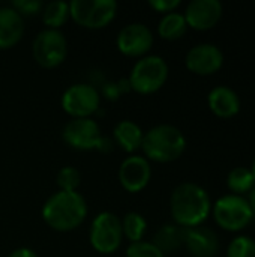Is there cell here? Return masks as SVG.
Masks as SVG:
<instances>
[{
    "instance_id": "cell-1",
    "label": "cell",
    "mask_w": 255,
    "mask_h": 257,
    "mask_svg": "<svg viewBox=\"0 0 255 257\" xmlns=\"http://www.w3.org/2000/svg\"><path fill=\"white\" fill-rule=\"evenodd\" d=\"M87 217V203L77 191H56L42 206L45 224L56 232H71Z\"/></svg>"
},
{
    "instance_id": "cell-2",
    "label": "cell",
    "mask_w": 255,
    "mask_h": 257,
    "mask_svg": "<svg viewBox=\"0 0 255 257\" xmlns=\"http://www.w3.org/2000/svg\"><path fill=\"white\" fill-rule=\"evenodd\" d=\"M210 199L204 188L185 182L174 188L170 199V209L174 223L183 229L200 226L210 214Z\"/></svg>"
},
{
    "instance_id": "cell-3",
    "label": "cell",
    "mask_w": 255,
    "mask_h": 257,
    "mask_svg": "<svg viewBox=\"0 0 255 257\" xmlns=\"http://www.w3.org/2000/svg\"><path fill=\"white\" fill-rule=\"evenodd\" d=\"M186 148L183 133L173 125H158L150 128L143 139L141 149L147 160L156 163H171L182 157Z\"/></svg>"
},
{
    "instance_id": "cell-4",
    "label": "cell",
    "mask_w": 255,
    "mask_h": 257,
    "mask_svg": "<svg viewBox=\"0 0 255 257\" xmlns=\"http://www.w3.org/2000/svg\"><path fill=\"white\" fill-rule=\"evenodd\" d=\"M168 78V65L161 56H144L132 66L128 77L131 90L140 95L158 92Z\"/></svg>"
},
{
    "instance_id": "cell-5",
    "label": "cell",
    "mask_w": 255,
    "mask_h": 257,
    "mask_svg": "<svg viewBox=\"0 0 255 257\" xmlns=\"http://www.w3.org/2000/svg\"><path fill=\"white\" fill-rule=\"evenodd\" d=\"M62 137L68 146L78 151L98 149L102 152H108L113 148V143L108 139L102 137L99 125L90 117L69 120L62 130Z\"/></svg>"
},
{
    "instance_id": "cell-6",
    "label": "cell",
    "mask_w": 255,
    "mask_h": 257,
    "mask_svg": "<svg viewBox=\"0 0 255 257\" xmlns=\"http://www.w3.org/2000/svg\"><path fill=\"white\" fill-rule=\"evenodd\" d=\"M117 14L114 0H74L69 3V17L86 29H104Z\"/></svg>"
},
{
    "instance_id": "cell-7",
    "label": "cell",
    "mask_w": 255,
    "mask_h": 257,
    "mask_svg": "<svg viewBox=\"0 0 255 257\" xmlns=\"http://www.w3.org/2000/svg\"><path fill=\"white\" fill-rule=\"evenodd\" d=\"M89 239L95 251L101 254L116 253L120 248L123 239L120 218L108 211L98 214L90 224Z\"/></svg>"
},
{
    "instance_id": "cell-8",
    "label": "cell",
    "mask_w": 255,
    "mask_h": 257,
    "mask_svg": "<svg viewBox=\"0 0 255 257\" xmlns=\"http://www.w3.org/2000/svg\"><path fill=\"white\" fill-rule=\"evenodd\" d=\"M32 54L38 65L51 69L62 65L68 54V42L60 30L45 29L36 35L32 44Z\"/></svg>"
},
{
    "instance_id": "cell-9",
    "label": "cell",
    "mask_w": 255,
    "mask_h": 257,
    "mask_svg": "<svg viewBox=\"0 0 255 257\" xmlns=\"http://www.w3.org/2000/svg\"><path fill=\"white\" fill-rule=\"evenodd\" d=\"M213 217L219 227L228 232H239L251 223L254 215L246 199L228 194L216 200L213 205Z\"/></svg>"
},
{
    "instance_id": "cell-10",
    "label": "cell",
    "mask_w": 255,
    "mask_h": 257,
    "mask_svg": "<svg viewBox=\"0 0 255 257\" xmlns=\"http://www.w3.org/2000/svg\"><path fill=\"white\" fill-rule=\"evenodd\" d=\"M99 104L101 95L93 84H72L62 95V108L72 119L90 117L99 110Z\"/></svg>"
},
{
    "instance_id": "cell-11",
    "label": "cell",
    "mask_w": 255,
    "mask_h": 257,
    "mask_svg": "<svg viewBox=\"0 0 255 257\" xmlns=\"http://www.w3.org/2000/svg\"><path fill=\"white\" fill-rule=\"evenodd\" d=\"M117 48L128 57H144L153 45V33L143 23L126 24L117 35Z\"/></svg>"
},
{
    "instance_id": "cell-12",
    "label": "cell",
    "mask_w": 255,
    "mask_h": 257,
    "mask_svg": "<svg viewBox=\"0 0 255 257\" xmlns=\"http://www.w3.org/2000/svg\"><path fill=\"white\" fill-rule=\"evenodd\" d=\"M152 178L150 163L144 157H128L119 167V182L128 193H138L147 187Z\"/></svg>"
},
{
    "instance_id": "cell-13",
    "label": "cell",
    "mask_w": 255,
    "mask_h": 257,
    "mask_svg": "<svg viewBox=\"0 0 255 257\" xmlns=\"http://www.w3.org/2000/svg\"><path fill=\"white\" fill-rule=\"evenodd\" d=\"M185 63L186 68L197 75H212L221 69L224 54L213 44H198L188 51Z\"/></svg>"
},
{
    "instance_id": "cell-14",
    "label": "cell",
    "mask_w": 255,
    "mask_h": 257,
    "mask_svg": "<svg viewBox=\"0 0 255 257\" xmlns=\"http://www.w3.org/2000/svg\"><path fill=\"white\" fill-rule=\"evenodd\" d=\"M188 27L195 30H209L222 17V5L218 0H192L185 9Z\"/></svg>"
},
{
    "instance_id": "cell-15",
    "label": "cell",
    "mask_w": 255,
    "mask_h": 257,
    "mask_svg": "<svg viewBox=\"0 0 255 257\" xmlns=\"http://www.w3.org/2000/svg\"><path fill=\"white\" fill-rule=\"evenodd\" d=\"M191 256L215 257L219 251V241L213 230L207 227H191L185 229V244Z\"/></svg>"
},
{
    "instance_id": "cell-16",
    "label": "cell",
    "mask_w": 255,
    "mask_h": 257,
    "mask_svg": "<svg viewBox=\"0 0 255 257\" xmlns=\"http://www.w3.org/2000/svg\"><path fill=\"white\" fill-rule=\"evenodd\" d=\"M24 35V20L12 6H0V50L20 42Z\"/></svg>"
},
{
    "instance_id": "cell-17",
    "label": "cell",
    "mask_w": 255,
    "mask_h": 257,
    "mask_svg": "<svg viewBox=\"0 0 255 257\" xmlns=\"http://www.w3.org/2000/svg\"><path fill=\"white\" fill-rule=\"evenodd\" d=\"M207 104L213 114L224 119L236 116L240 110V99L237 93L227 86H218L212 89L207 96Z\"/></svg>"
},
{
    "instance_id": "cell-18",
    "label": "cell",
    "mask_w": 255,
    "mask_h": 257,
    "mask_svg": "<svg viewBox=\"0 0 255 257\" xmlns=\"http://www.w3.org/2000/svg\"><path fill=\"white\" fill-rule=\"evenodd\" d=\"M113 139L119 148H122L125 152L131 154L141 148L144 133L135 122L120 120L113 130Z\"/></svg>"
},
{
    "instance_id": "cell-19",
    "label": "cell",
    "mask_w": 255,
    "mask_h": 257,
    "mask_svg": "<svg viewBox=\"0 0 255 257\" xmlns=\"http://www.w3.org/2000/svg\"><path fill=\"white\" fill-rule=\"evenodd\" d=\"M153 244L164 254L174 253L185 244V229L177 224H165L156 232Z\"/></svg>"
},
{
    "instance_id": "cell-20",
    "label": "cell",
    "mask_w": 255,
    "mask_h": 257,
    "mask_svg": "<svg viewBox=\"0 0 255 257\" xmlns=\"http://www.w3.org/2000/svg\"><path fill=\"white\" fill-rule=\"evenodd\" d=\"M188 29V24L185 21L183 14L179 12H170L164 15L158 24V33L162 39L167 41H176L185 35Z\"/></svg>"
},
{
    "instance_id": "cell-21",
    "label": "cell",
    "mask_w": 255,
    "mask_h": 257,
    "mask_svg": "<svg viewBox=\"0 0 255 257\" xmlns=\"http://www.w3.org/2000/svg\"><path fill=\"white\" fill-rule=\"evenodd\" d=\"M41 14H42V21L47 26V29L59 30L69 18V3L62 2V0L50 2L44 5Z\"/></svg>"
},
{
    "instance_id": "cell-22",
    "label": "cell",
    "mask_w": 255,
    "mask_h": 257,
    "mask_svg": "<svg viewBox=\"0 0 255 257\" xmlns=\"http://www.w3.org/2000/svg\"><path fill=\"white\" fill-rule=\"evenodd\" d=\"M122 221V232H123V238H126L128 241L132 242H138L143 241L146 230H147V221L146 218L138 214V212H128Z\"/></svg>"
},
{
    "instance_id": "cell-23",
    "label": "cell",
    "mask_w": 255,
    "mask_h": 257,
    "mask_svg": "<svg viewBox=\"0 0 255 257\" xmlns=\"http://www.w3.org/2000/svg\"><path fill=\"white\" fill-rule=\"evenodd\" d=\"M255 181L252 173L249 169L246 167H237V169H233L227 178V185L228 188L236 194H243V193H248L252 190Z\"/></svg>"
},
{
    "instance_id": "cell-24",
    "label": "cell",
    "mask_w": 255,
    "mask_h": 257,
    "mask_svg": "<svg viewBox=\"0 0 255 257\" xmlns=\"http://www.w3.org/2000/svg\"><path fill=\"white\" fill-rule=\"evenodd\" d=\"M80 182H81V175L72 166L62 167L56 178V184L60 191H77Z\"/></svg>"
},
{
    "instance_id": "cell-25",
    "label": "cell",
    "mask_w": 255,
    "mask_h": 257,
    "mask_svg": "<svg viewBox=\"0 0 255 257\" xmlns=\"http://www.w3.org/2000/svg\"><path fill=\"white\" fill-rule=\"evenodd\" d=\"M227 257H255V241L248 236L234 238L227 248Z\"/></svg>"
},
{
    "instance_id": "cell-26",
    "label": "cell",
    "mask_w": 255,
    "mask_h": 257,
    "mask_svg": "<svg viewBox=\"0 0 255 257\" xmlns=\"http://www.w3.org/2000/svg\"><path fill=\"white\" fill-rule=\"evenodd\" d=\"M126 257H165L164 253L153 244L146 241H138L129 244L126 248Z\"/></svg>"
},
{
    "instance_id": "cell-27",
    "label": "cell",
    "mask_w": 255,
    "mask_h": 257,
    "mask_svg": "<svg viewBox=\"0 0 255 257\" xmlns=\"http://www.w3.org/2000/svg\"><path fill=\"white\" fill-rule=\"evenodd\" d=\"M102 95L110 99V101H116L120 98V95L126 93L128 90H131L129 81L126 80H120V81H107L102 84Z\"/></svg>"
},
{
    "instance_id": "cell-28",
    "label": "cell",
    "mask_w": 255,
    "mask_h": 257,
    "mask_svg": "<svg viewBox=\"0 0 255 257\" xmlns=\"http://www.w3.org/2000/svg\"><path fill=\"white\" fill-rule=\"evenodd\" d=\"M12 8L21 17H24V15L30 17V15H35V14L41 12L44 5H42V2H38V0H14Z\"/></svg>"
},
{
    "instance_id": "cell-29",
    "label": "cell",
    "mask_w": 255,
    "mask_h": 257,
    "mask_svg": "<svg viewBox=\"0 0 255 257\" xmlns=\"http://www.w3.org/2000/svg\"><path fill=\"white\" fill-rule=\"evenodd\" d=\"M180 5V0H150L149 2V6L156 11V12H161L164 15L170 14V12H174Z\"/></svg>"
},
{
    "instance_id": "cell-30",
    "label": "cell",
    "mask_w": 255,
    "mask_h": 257,
    "mask_svg": "<svg viewBox=\"0 0 255 257\" xmlns=\"http://www.w3.org/2000/svg\"><path fill=\"white\" fill-rule=\"evenodd\" d=\"M8 257H38V254L30 248L21 247V248H17V250L11 251V254Z\"/></svg>"
},
{
    "instance_id": "cell-31",
    "label": "cell",
    "mask_w": 255,
    "mask_h": 257,
    "mask_svg": "<svg viewBox=\"0 0 255 257\" xmlns=\"http://www.w3.org/2000/svg\"><path fill=\"white\" fill-rule=\"evenodd\" d=\"M248 205H249V208H251V212H252V215L255 217V188L251 190V193H249V197H248Z\"/></svg>"
},
{
    "instance_id": "cell-32",
    "label": "cell",
    "mask_w": 255,
    "mask_h": 257,
    "mask_svg": "<svg viewBox=\"0 0 255 257\" xmlns=\"http://www.w3.org/2000/svg\"><path fill=\"white\" fill-rule=\"evenodd\" d=\"M251 173H252V176H254V181H255V160H254V163H252V169H251Z\"/></svg>"
}]
</instances>
